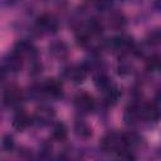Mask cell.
<instances>
[{
  "mask_svg": "<svg viewBox=\"0 0 161 161\" xmlns=\"http://www.w3.org/2000/svg\"><path fill=\"white\" fill-rule=\"evenodd\" d=\"M125 146L123 143V136H119L117 133H108L106 135L101 141V148L103 151H111V150H119L121 146Z\"/></svg>",
  "mask_w": 161,
  "mask_h": 161,
  "instance_id": "cell-1",
  "label": "cell"
},
{
  "mask_svg": "<svg viewBox=\"0 0 161 161\" xmlns=\"http://www.w3.org/2000/svg\"><path fill=\"white\" fill-rule=\"evenodd\" d=\"M54 116H55V112L53 108H50L48 106H42L35 111L34 119L38 122V125L45 126L54 118Z\"/></svg>",
  "mask_w": 161,
  "mask_h": 161,
  "instance_id": "cell-2",
  "label": "cell"
},
{
  "mask_svg": "<svg viewBox=\"0 0 161 161\" xmlns=\"http://www.w3.org/2000/svg\"><path fill=\"white\" fill-rule=\"evenodd\" d=\"M36 26L42 30H47V31H57L58 29V21L53 15L49 14H43L36 19Z\"/></svg>",
  "mask_w": 161,
  "mask_h": 161,
  "instance_id": "cell-3",
  "label": "cell"
},
{
  "mask_svg": "<svg viewBox=\"0 0 161 161\" xmlns=\"http://www.w3.org/2000/svg\"><path fill=\"white\" fill-rule=\"evenodd\" d=\"M3 99L6 106H15L21 101V91L15 86H10L4 91Z\"/></svg>",
  "mask_w": 161,
  "mask_h": 161,
  "instance_id": "cell-4",
  "label": "cell"
},
{
  "mask_svg": "<svg viewBox=\"0 0 161 161\" xmlns=\"http://www.w3.org/2000/svg\"><path fill=\"white\" fill-rule=\"evenodd\" d=\"M74 103H75L77 108L82 112H91V111H93V108L96 106L92 96H89L87 93H80L79 96H77L74 99Z\"/></svg>",
  "mask_w": 161,
  "mask_h": 161,
  "instance_id": "cell-5",
  "label": "cell"
},
{
  "mask_svg": "<svg viewBox=\"0 0 161 161\" xmlns=\"http://www.w3.org/2000/svg\"><path fill=\"white\" fill-rule=\"evenodd\" d=\"M65 75L74 83H82L87 77V70L83 65H72L65 70Z\"/></svg>",
  "mask_w": 161,
  "mask_h": 161,
  "instance_id": "cell-6",
  "label": "cell"
},
{
  "mask_svg": "<svg viewBox=\"0 0 161 161\" xmlns=\"http://www.w3.org/2000/svg\"><path fill=\"white\" fill-rule=\"evenodd\" d=\"M43 92L50 97H60L62 96V83L57 79H48L43 86Z\"/></svg>",
  "mask_w": 161,
  "mask_h": 161,
  "instance_id": "cell-7",
  "label": "cell"
},
{
  "mask_svg": "<svg viewBox=\"0 0 161 161\" xmlns=\"http://www.w3.org/2000/svg\"><path fill=\"white\" fill-rule=\"evenodd\" d=\"M4 68H5L6 70H9V72H13V73L19 72L20 68H21V57H20L18 53L13 52V53L9 54V57L6 58V60H5V63H4Z\"/></svg>",
  "mask_w": 161,
  "mask_h": 161,
  "instance_id": "cell-8",
  "label": "cell"
},
{
  "mask_svg": "<svg viewBox=\"0 0 161 161\" xmlns=\"http://www.w3.org/2000/svg\"><path fill=\"white\" fill-rule=\"evenodd\" d=\"M30 123H31V118L25 112H18L13 118V126L19 131L25 130L26 127H29Z\"/></svg>",
  "mask_w": 161,
  "mask_h": 161,
  "instance_id": "cell-9",
  "label": "cell"
},
{
  "mask_svg": "<svg viewBox=\"0 0 161 161\" xmlns=\"http://www.w3.org/2000/svg\"><path fill=\"white\" fill-rule=\"evenodd\" d=\"M49 52L52 53L53 57L63 59L68 54V48L63 42H54V43H52L49 45Z\"/></svg>",
  "mask_w": 161,
  "mask_h": 161,
  "instance_id": "cell-10",
  "label": "cell"
},
{
  "mask_svg": "<svg viewBox=\"0 0 161 161\" xmlns=\"http://www.w3.org/2000/svg\"><path fill=\"white\" fill-rule=\"evenodd\" d=\"M142 113V116L148 119V121H156L160 117V111L158 108L153 104V103H147L145 104V107L140 111V114Z\"/></svg>",
  "mask_w": 161,
  "mask_h": 161,
  "instance_id": "cell-11",
  "label": "cell"
},
{
  "mask_svg": "<svg viewBox=\"0 0 161 161\" xmlns=\"http://www.w3.org/2000/svg\"><path fill=\"white\" fill-rule=\"evenodd\" d=\"M125 24H126V18H125V15L122 13H119V11L111 13V15H109V25L112 28L121 29V28L125 26Z\"/></svg>",
  "mask_w": 161,
  "mask_h": 161,
  "instance_id": "cell-12",
  "label": "cell"
},
{
  "mask_svg": "<svg viewBox=\"0 0 161 161\" xmlns=\"http://www.w3.org/2000/svg\"><path fill=\"white\" fill-rule=\"evenodd\" d=\"M14 52L18 53L20 57H23V55H31V54H34L35 53V49H34V47L30 43L21 40V42H19L15 45V50Z\"/></svg>",
  "mask_w": 161,
  "mask_h": 161,
  "instance_id": "cell-13",
  "label": "cell"
},
{
  "mask_svg": "<svg viewBox=\"0 0 161 161\" xmlns=\"http://www.w3.org/2000/svg\"><path fill=\"white\" fill-rule=\"evenodd\" d=\"M74 130H75V133L79 136V137H83V138H87L92 135V130L91 127L82 119H78L74 125Z\"/></svg>",
  "mask_w": 161,
  "mask_h": 161,
  "instance_id": "cell-14",
  "label": "cell"
},
{
  "mask_svg": "<svg viewBox=\"0 0 161 161\" xmlns=\"http://www.w3.org/2000/svg\"><path fill=\"white\" fill-rule=\"evenodd\" d=\"M87 30L92 35H98V34L102 33L103 25H102V23L97 18H91L88 20V23H87Z\"/></svg>",
  "mask_w": 161,
  "mask_h": 161,
  "instance_id": "cell-15",
  "label": "cell"
},
{
  "mask_svg": "<svg viewBox=\"0 0 161 161\" xmlns=\"http://www.w3.org/2000/svg\"><path fill=\"white\" fill-rule=\"evenodd\" d=\"M112 45L114 48H130L132 45V38L127 36V35H118L116 38L112 39Z\"/></svg>",
  "mask_w": 161,
  "mask_h": 161,
  "instance_id": "cell-16",
  "label": "cell"
},
{
  "mask_svg": "<svg viewBox=\"0 0 161 161\" xmlns=\"http://www.w3.org/2000/svg\"><path fill=\"white\" fill-rule=\"evenodd\" d=\"M67 133H68V131H67V127H65V125L63 122H58V123L54 125V127H53V137L55 140H58V141L65 140Z\"/></svg>",
  "mask_w": 161,
  "mask_h": 161,
  "instance_id": "cell-17",
  "label": "cell"
},
{
  "mask_svg": "<svg viewBox=\"0 0 161 161\" xmlns=\"http://www.w3.org/2000/svg\"><path fill=\"white\" fill-rule=\"evenodd\" d=\"M146 42L150 45H156L161 43V28H155L146 35Z\"/></svg>",
  "mask_w": 161,
  "mask_h": 161,
  "instance_id": "cell-18",
  "label": "cell"
},
{
  "mask_svg": "<svg viewBox=\"0 0 161 161\" xmlns=\"http://www.w3.org/2000/svg\"><path fill=\"white\" fill-rule=\"evenodd\" d=\"M94 83H96V86L98 88L104 89V91H107L111 87V82H109V79H108V77L106 74H98V75H96L94 77Z\"/></svg>",
  "mask_w": 161,
  "mask_h": 161,
  "instance_id": "cell-19",
  "label": "cell"
},
{
  "mask_svg": "<svg viewBox=\"0 0 161 161\" xmlns=\"http://www.w3.org/2000/svg\"><path fill=\"white\" fill-rule=\"evenodd\" d=\"M138 114H140L138 109H137L135 106H131V107H128V108L126 109V112H125V119H126L127 123H133Z\"/></svg>",
  "mask_w": 161,
  "mask_h": 161,
  "instance_id": "cell-20",
  "label": "cell"
},
{
  "mask_svg": "<svg viewBox=\"0 0 161 161\" xmlns=\"http://www.w3.org/2000/svg\"><path fill=\"white\" fill-rule=\"evenodd\" d=\"M146 64L148 69H158L161 67V58L158 55H151L146 60Z\"/></svg>",
  "mask_w": 161,
  "mask_h": 161,
  "instance_id": "cell-21",
  "label": "cell"
},
{
  "mask_svg": "<svg viewBox=\"0 0 161 161\" xmlns=\"http://www.w3.org/2000/svg\"><path fill=\"white\" fill-rule=\"evenodd\" d=\"M3 146H4V148H5V150L10 151V150L14 147V141H13V137H11V136H9V135H6V136L4 137Z\"/></svg>",
  "mask_w": 161,
  "mask_h": 161,
  "instance_id": "cell-22",
  "label": "cell"
},
{
  "mask_svg": "<svg viewBox=\"0 0 161 161\" xmlns=\"http://www.w3.org/2000/svg\"><path fill=\"white\" fill-rule=\"evenodd\" d=\"M155 5H156V8H157L158 10H161V1H157Z\"/></svg>",
  "mask_w": 161,
  "mask_h": 161,
  "instance_id": "cell-23",
  "label": "cell"
}]
</instances>
